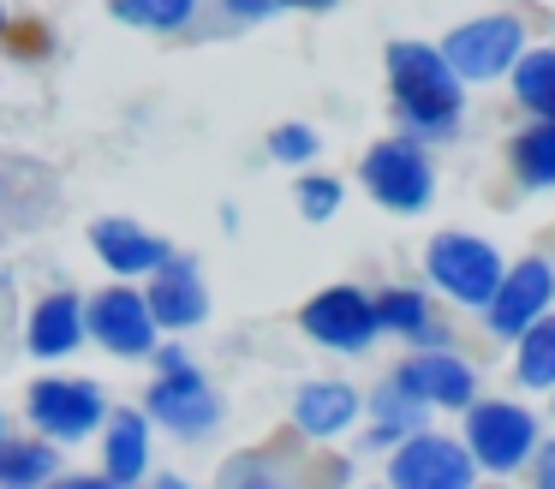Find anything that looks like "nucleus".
<instances>
[{"label":"nucleus","instance_id":"22","mask_svg":"<svg viewBox=\"0 0 555 489\" xmlns=\"http://www.w3.org/2000/svg\"><path fill=\"white\" fill-rule=\"evenodd\" d=\"M49 472H61L49 448H30V441L0 448V484H7V489H30V484H42Z\"/></svg>","mask_w":555,"mask_h":489},{"label":"nucleus","instance_id":"28","mask_svg":"<svg viewBox=\"0 0 555 489\" xmlns=\"http://www.w3.org/2000/svg\"><path fill=\"white\" fill-rule=\"evenodd\" d=\"M18 54H42V30H37V24H18Z\"/></svg>","mask_w":555,"mask_h":489},{"label":"nucleus","instance_id":"26","mask_svg":"<svg viewBox=\"0 0 555 489\" xmlns=\"http://www.w3.org/2000/svg\"><path fill=\"white\" fill-rule=\"evenodd\" d=\"M269 155H281V162H305V155H317V138L305 126H281L275 138H269Z\"/></svg>","mask_w":555,"mask_h":489},{"label":"nucleus","instance_id":"21","mask_svg":"<svg viewBox=\"0 0 555 489\" xmlns=\"http://www.w3.org/2000/svg\"><path fill=\"white\" fill-rule=\"evenodd\" d=\"M376 329H395V334H418V340H430V310H424L418 293H383L376 298Z\"/></svg>","mask_w":555,"mask_h":489},{"label":"nucleus","instance_id":"33","mask_svg":"<svg viewBox=\"0 0 555 489\" xmlns=\"http://www.w3.org/2000/svg\"><path fill=\"white\" fill-rule=\"evenodd\" d=\"M0 30H7V18H0Z\"/></svg>","mask_w":555,"mask_h":489},{"label":"nucleus","instance_id":"3","mask_svg":"<svg viewBox=\"0 0 555 489\" xmlns=\"http://www.w3.org/2000/svg\"><path fill=\"white\" fill-rule=\"evenodd\" d=\"M519 42H526L519 18L495 12V18L460 24V30L442 42V60H448V72H454V78H495V72H507L519 60Z\"/></svg>","mask_w":555,"mask_h":489},{"label":"nucleus","instance_id":"23","mask_svg":"<svg viewBox=\"0 0 555 489\" xmlns=\"http://www.w3.org/2000/svg\"><path fill=\"white\" fill-rule=\"evenodd\" d=\"M197 0H114V18L138 24V30H173V24L192 18Z\"/></svg>","mask_w":555,"mask_h":489},{"label":"nucleus","instance_id":"32","mask_svg":"<svg viewBox=\"0 0 555 489\" xmlns=\"http://www.w3.org/2000/svg\"><path fill=\"white\" fill-rule=\"evenodd\" d=\"M156 489H185V484H180V477H162V484H156Z\"/></svg>","mask_w":555,"mask_h":489},{"label":"nucleus","instance_id":"15","mask_svg":"<svg viewBox=\"0 0 555 489\" xmlns=\"http://www.w3.org/2000/svg\"><path fill=\"white\" fill-rule=\"evenodd\" d=\"M85 340V310H78L73 293H49L30 317V352L37 358H61Z\"/></svg>","mask_w":555,"mask_h":489},{"label":"nucleus","instance_id":"7","mask_svg":"<svg viewBox=\"0 0 555 489\" xmlns=\"http://www.w3.org/2000/svg\"><path fill=\"white\" fill-rule=\"evenodd\" d=\"M555 298V269L538 257H526L519 269H502V281H495L490 293V329L495 334H526L531 322L550 310Z\"/></svg>","mask_w":555,"mask_h":489},{"label":"nucleus","instance_id":"31","mask_svg":"<svg viewBox=\"0 0 555 489\" xmlns=\"http://www.w3.org/2000/svg\"><path fill=\"white\" fill-rule=\"evenodd\" d=\"M281 7H305V12H323V7H335V0H281Z\"/></svg>","mask_w":555,"mask_h":489},{"label":"nucleus","instance_id":"10","mask_svg":"<svg viewBox=\"0 0 555 489\" xmlns=\"http://www.w3.org/2000/svg\"><path fill=\"white\" fill-rule=\"evenodd\" d=\"M395 489H472V453L442 436H418L395 453Z\"/></svg>","mask_w":555,"mask_h":489},{"label":"nucleus","instance_id":"1","mask_svg":"<svg viewBox=\"0 0 555 489\" xmlns=\"http://www.w3.org/2000/svg\"><path fill=\"white\" fill-rule=\"evenodd\" d=\"M388 83H395L400 114L418 131H448L460 119V78L448 60L424 42H395L388 48Z\"/></svg>","mask_w":555,"mask_h":489},{"label":"nucleus","instance_id":"17","mask_svg":"<svg viewBox=\"0 0 555 489\" xmlns=\"http://www.w3.org/2000/svg\"><path fill=\"white\" fill-rule=\"evenodd\" d=\"M144 453H150V424L138 412H114L108 424V453H102V465H108V484H138L144 477Z\"/></svg>","mask_w":555,"mask_h":489},{"label":"nucleus","instance_id":"25","mask_svg":"<svg viewBox=\"0 0 555 489\" xmlns=\"http://www.w3.org/2000/svg\"><path fill=\"white\" fill-rule=\"evenodd\" d=\"M335 203H340L335 179H305V185H299V209L311 215V221H328V215H335Z\"/></svg>","mask_w":555,"mask_h":489},{"label":"nucleus","instance_id":"24","mask_svg":"<svg viewBox=\"0 0 555 489\" xmlns=\"http://www.w3.org/2000/svg\"><path fill=\"white\" fill-rule=\"evenodd\" d=\"M418 406H424V400H412L400 382H388V388L376 394V412H383V424H395V429H412V424H418Z\"/></svg>","mask_w":555,"mask_h":489},{"label":"nucleus","instance_id":"2","mask_svg":"<svg viewBox=\"0 0 555 489\" xmlns=\"http://www.w3.org/2000/svg\"><path fill=\"white\" fill-rule=\"evenodd\" d=\"M424 262H430V281H442V293H454L460 305H490L495 281H502V257H495L483 239H472V233L430 239Z\"/></svg>","mask_w":555,"mask_h":489},{"label":"nucleus","instance_id":"8","mask_svg":"<svg viewBox=\"0 0 555 489\" xmlns=\"http://www.w3.org/2000/svg\"><path fill=\"white\" fill-rule=\"evenodd\" d=\"M162 364H168V376L150 388V412H156L162 424H173L180 436L209 429V424H216V394L204 388V376H197L180 352H162Z\"/></svg>","mask_w":555,"mask_h":489},{"label":"nucleus","instance_id":"13","mask_svg":"<svg viewBox=\"0 0 555 489\" xmlns=\"http://www.w3.org/2000/svg\"><path fill=\"white\" fill-rule=\"evenodd\" d=\"M144 310L162 329H192V322H204L209 298H204V281H197L192 262H168V269L156 274V286H150Z\"/></svg>","mask_w":555,"mask_h":489},{"label":"nucleus","instance_id":"20","mask_svg":"<svg viewBox=\"0 0 555 489\" xmlns=\"http://www.w3.org/2000/svg\"><path fill=\"white\" fill-rule=\"evenodd\" d=\"M519 382H531V388L555 382V317H538L519 334Z\"/></svg>","mask_w":555,"mask_h":489},{"label":"nucleus","instance_id":"4","mask_svg":"<svg viewBox=\"0 0 555 489\" xmlns=\"http://www.w3.org/2000/svg\"><path fill=\"white\" fill-rule=\"evenodd\" d=\"M364 185H371V197L383 203V209H424L430 203V162L418 155V143H376L371 155H364Z\"/></svg>","mask_w":555,"mask_h":489},{"label":"nucleus","instance_id":"14","mask_svg":"<svg viewBox=\"0 0 555 489\" xmlns=\"http://www.w3.org/2000/svg\"><path fill=\"white\" fill-rule=\"evenodd\" d=\"M90 245H96V257L120 274H150V269L168 262V245H162L156 233H144V227H132V221H96L90 227Z\"/></svg>","mask_w":555,"mask_h":489},{"label":"nucleus","instance_id":"30","mask_svg":"<svg viewBox=\"0 0 555 489\" xmlns=\"http://www.w3.org/2000/svg\"><path fill=\"white\" fill-rule=\"evenodd\" d=\"M538 489H555V448H543V477H538Z\"/></svg>","mask_w":555,"mask_h":489},{"label":"nucleus","instance_id":"6","mask_svg":"<svg viewBox=\"0 0 555 489\" xmlns=\"http://www.w3.org/2000/svg\"><path fill=\"white\" fill-rule=\"evenodd\" d=\"M466 441L490 472H514V465L531 453V441H538V424H531V412H519V406L490 400V406H472Z\"/></svg>","mask_w":555,"mask_h":489},{"label":"nucleus","instance_id":"27","mask_svg":"<svg viewBox=\"0 0 555 489\" xmlns=\"http://www.w3.org/2000/svg\"><path fill=\"white\" fill-rule=\"evenodd\" d=\"M233 12H245V18H269V12L281 7V0H228Z\"/></svg>","mask_w":555,"mask_h":489},{"label":"nucleus","instance_id":"19","mask_svg":"<svg viewBox=\"0 0 555 489\" xmlns=\"http://www.w3.org/2000/svg\"><path fill=\"white\" fill-rule=\"evenodd\" d=\"M514 173L526 185H555V126L550 119H538V126H526L514 138Z\"/></svg>","mask_w":555,"mask_h":489},{"label":"nucleus","instance_id":"11","mask_svg":"<svg viewBox=\"0 0 555 489\" xmlns=\"http://www.w3.org/2000/svg\"><path fill=\"white\" fill-rule=\"evenodd\" d=\"M30 417H37L49 436L61 441H78L90 424H102V394L90 382H66V376H49L30 388Z\"/></svg>","mask_w":555,"mask_h":489},{"label":"nucleus","instance_id":"5","mask_svg":"<svg viewBox=\"0 0 555 489\" xmlns=\"http://www.w3.org/2000/svg\"><path fill=\"white\" fill-rule=\"evenodd\" d=\"M299 322H305V334H311L317 346H335V352H364V346L376 340V310H371V298L352 293V286L317 293Z\"/></svg>","mask_w":555,"mask_h":489},{"label":"nucleus","instance_id":"12","mask_svg":"<svg viewBox=\"0 0 555 489\" xmlns=\"http://www.w3.org/2000/svg\"><path fill=\"white\" fill-rule=\"evenodd\" d=\"M395 382L412 394V400H424V406H472V388H478V376H472L454 352H418V358H406Z\"/></svg>","mask_w":555,"mask_h":489},{"label":"nucleus","instance_id":"29","mask_svg":"<svg viewBox=\"0 0 555 489\" xmlns=\"http://www.w3.org/2000/svg\"><path fill=\"white\" fill-rule=\"evenodd\" d=\"M54 489H120V484H108V477H61Z\"/></svg>","mask_w":555,"mask_h":489},{"label":"nucleus","instance_id":"18","mask_svg":"<svg viewBox=\"0 0 555 489\" xmlns=\"http://www.w3.org/2000/svg\"><path fill=\"white\" fill-rule=\"evenodd\" d=\"M514 95H519V102H526L538 119H550V126H555V54H550V48L514 60Z\"/></svg>","mask_w":555,"mask_h":489},{"label":"nucleus","instance_id":"9","mask_svg":"<svg viewBox=\"0 0 555 489\" xmlns=\"http://www.w3.org/2000/svg\"><path fill=\"white\" fill-rule=\"evenodd\" d=\"M85 329L96 334L108 352H120V358H138V352H150V346H156V322H150L144 298L126 293V286H108V293L90 298Z\"/></svg>","mask_w":555,"mask_h":489},{"label":"nucleus","instance_id":"16","mask_svg":"<svg viewBox=\"0 0 555 489\" xmlns=\"http://www.w3.org/2000/svg\"><path fill=\"white\" fill-rule=\"evenodd\" d=\"M352 412H359V394H352L347 382H311V388H299V400H293V417H299L305 436H335V429L352 424Z\"/></svg>","mask_w":555,"mask_h":489}]
</instances>
